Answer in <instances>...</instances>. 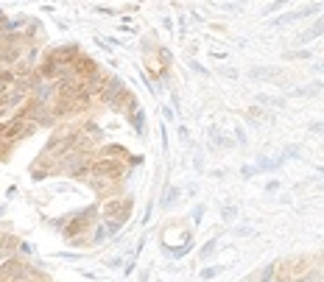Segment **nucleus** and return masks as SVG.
I'll use <instances>...</instances> for the list:
<instances>
[{
  "label": "nucleus",
  "mask_w": 324,
  "mask_h": 282,
  "mask_svg": "<svg viewBox=\"0 0 324 282\" xmlns=\"http://www.w3.org/2000/svg\"><path fill=\"white\" fill-rule=\"evenodd\" d=\"M34 274H37V271H31L22 260H17V257L0 260V282H20V279L34 276Z\"/></svg>",
  "instance_id": "2"
},
{
  "label": "nucleus",
  "mask_w": 324,
  "mask_h": 282,
  "mask_svg": "<svg viewBox=\"0 0 324 282\" xmlns=\"http://www.w3.org/2000/svg\"><path fill=\"white\" fill-rule=\"evenodd\" d=\"M285 6V0H277V3H271V6L266 9V14H271V12H279V9Z\"/></svg>",
  "instance_id": "19"
},
{
  "label": "nucleus",
  "mask_w": 324,
  "mask_h": 282,
  "mask_svg": "<svg viewBox=\"0 0 324 282\" xmlns=\"http://www.w3.org/2000/svg\"><path fill=\"white\" fill-rule=\"evenodd\" d=\"M50 56L59 64H73L81 53H78V45H61V48H56V51H50Z\"/></svg>",
  "instance_id": "8"
},
{
  "label": "nucleus",
  "mask_w": 324,
  "mask_h": 282,
  "mask_svg": "<svg viewBox=\"0 0 324 282\" xmlns=\"http://www.w3.org/2000/svg\"><path fill=\"white\" fill-rule=\"evenodd\" d=\"M221 215H223V221H235V215H238V213H235V207H226Z\"/></svg>",
  "instance_id": "18"
},
{
  "label": "nucleus",
  "mask_w": 324,
  "mask_h": 282,
  "mask_svg": "<svg viewBox=\"0 0 324 282\" xmlns=\"http://www.w3.org/2000/svg\"><path fill=\"white\" fill-rule=\"evenodd\" d=\"M223 76H226V79H235V76H238V70H235V67H223Z\"/></svg>",
  "instance_id": "21"
},
{
  "label": "nucleus",
  "mask_w": 324,
  "mask_h": 282,
  "mask_svg": "<svg viewBox=\"0 0 324 282\" xmlns=\"http://www.w3.org/2000/svg\"><path fill=\"white\" fill-rule=\"evenodd\" d=\"M310 131H316V134H324V123H310Z\"/></svg>",
  "instance_id": "20"
},
{
  "label": "nucleus",
  "mask_w": 324,
  "mask_h": 282,
  "mask_svg": "<svg viewBox=\"0 0 324 282\" xmlns=\"http://www.w3.org/2000/svg\"><path fill=\"white\" fill-rule=\"evenodd\" d=\"M95 209L98 207H87L84 213L73 215L67 224H61V235L67 237V240H73V237H81L84 232H92V218H95Z\"/></svg>",
  "instance_id": "1"
},
{
  "label": "nucleus",
  "mask_w": 324,
  "mask_h": 282,
  "mask_svg": "<svg viewBox=\"0 0 324 282\" xmlns=\"http://www.w3.org/2000/svg\"><path fill=\"white\" fill-rule=\"evenodd\" d=\"M246 282H257V276H249V279H246Z\"/></svg>",
  "instance_id": "24"
},
{
  "label": "nucleus",
  "mask_w": 324,
  "mask_h": 282,
  "mask_svg": "<svg viewBox=\"0 0 324 282\" xmlns=\"http://www.w3.org/2000/svg\"><path fill=\"white\" fill-rule=\"evenodd\" d=\"M221 271H223L221 265H210V268H201V274H199V276H201V279H212V276H218Z\"/></svg>",
  "instance_id": "16"
},
{
  "label": "nucleus",
  "mask_w": 324,
  "mask_h": 282,
  "mask_svg": "<svg viewBox=\"0 0 324 282\" xmlns=\"http://www.w3.org/2000/svg\"><path fill=\"white\" fill-rule=\"evenodd\" d=\"M176 196H179V190H176V187H171V190H168V196H165V201H162V207H171V204L176 201Z\"/></svg>",
  "instance_id": "17"
},
{
  "label": "nucleus",
  "mask_w": 324,
  "mask_h": 282,
  "mask_svg": "<svg viewBox=\"0 0 324 282\" xmlns=\"http://www.w3.org/2000/svg\"><path fill=\"white\" fill-rule=\"evenodd\" d=\"M316 92H321V84H318V81H313V84H307V87H299L294 95L296 98H305V95H316Z\"/></svg>",
  "instance_id": "11"
},
{
  "label": "nucleus",
  "mask_w": 324,
  "mask_h": 282,
  "mask_svg": "<svg viewBox=\"0 0 324 282\" xmlns=\"http://www.w3.org/2000/svg\"><path fill=\"white\" fill-rule=\"evenodd\" d=\"M215 246H218V237H212V240H207L204 246H201V257H212V252H215Z\"/></svg>",
  "instance_id": "15"
},
{
  "label": "nucleus",
  "mask_w": 324,
  "mask_h": 282,
  "mask_svg": "<svg viewBox=\"0 0 324 282\" xmlns=\"http://www.w3.org/2000/svg\"><path fill=\"white\" fill-rule=\"evenodd\" d=\"M285 59H288V62H294V59H299V62H307V59H313V53L302 48V51H288V53H285Z\"/></svg>",
  "instance_id": "13"
},
{
  "label": "nucleus",
  "mask_w": 324,
  "mask_h": 282,
  "mask_svg": "<svg viewBox=\"0 0 324 282\" xmlns=\"http://www.w3.org/2000/svg\"><path fill=\"white\" fill-rule=\"evenodd\" d=\"M324 34V14H321V17H318L316 20V23H313L310 25V28H307L305 31V34H302L299 37V40H296V42H299V45H307V42H313V40H318V37H321Z\"/></svg>",
  "instance_id": "9"
},
{
  "label": "nucleus",
  "mask_w": 324,
  "mask_h": 282,
  "mask_svg": "<svg viewBox=\"0 0 324 282\" xmlns=\"http://www.w3.org/2000/svg\"><path fill=\"white\" fill-rule=\"evenodd\" d=\"M59 73H61V64L56 62L50 53L42 59V64L37 67V79L39 81H59Z\"/></svg>",
  "instance_id": "4"
},
{
  "label": "nucleus",
  "mask_w": 324,
  "mask_h": 282,
  "mask_svg": "<svg viewBox=\"0 0 324 282\" xmlns=\"http://www.w3.org/2000/svg\"><path fill=\"white\" fill-rule=\"evenodd\" d=\"M318 173H321V176H324V165H318Z\"/></svg>",
  "instance_id": "23"
},
{
  "label": "nucleus",
  "mask_w": 324,
  "mask_h": 282,
  "mask_svg": "<svg viewBox=\"0 0 324 282\" xmlns=\"http://www.w3.org/2000/svg\"><path fill=\"white\" fill-rule=\"evenodd\" d=\"M132 126H134L137 131H143V129H145V115H143V109L132 112Z\"/></svg>",
  "instance_id": "14"
},
{
  "label": "nucleus",
  "mask_w": 324,
  "mask_h": 282,
  "mask_svg": "<svg viewBox=\"0 0 324 282\" xmlns=\"http://www.w3.org/2000/svg\"><path fill=\"white\" fill-rule=\"evenodd\" d=\"M277 187H279V182L274 179V182H268V185H266V190H268V193H277Z\"/></svg>",
  "instance_id": "22"
},
{
  "label": "nucleus",
  "mask_w": 324,
  "mask_h": 282,
  "mask_svg": "<svg viewBox=\"0 0 324 282\" xmlns=\"http://www.w3.org/2000/svg\"><path fill=\"white\" fill-rule=\"evenodd\" d=\"M112 109H117V112H126V115L137 112V98H134V92L123 90L120 95H117L115 101H112Z\"/></svg>",
  "instance_id": "7"
},
{
  "label": "nucleus",
  "mask_w": 324,
  "mask_h": 282,
  "mask_svg": "<svg viewBox=\"0 0 324 282\" xmlns=\"http://www.w3.org/2000/svg\"><path fill=\"white\" fill-rule=\"evenodd\" d=\"M249 76L251 79H271V76H277V70L274 67H251Z\"/></svg>",
  "instance_id": "12"
},
{
  "label": "nucleus",
  "mask_w": 324,
  "mask_h": 282,
  "mask_svg": "<svg viewBox=\"0 0 324 282\" xmlns=\"http://www.w3.org/2000/svg\"><path fill=\"white\" fill-rule=\"evenodd\" d=\"M123 90H126V87H123V81L117 79V76H109V79L104 81V87H101L98 98H101V101H104V103H109V107H112V101H115V98L120 95Z\"/></svg>",
  "instance_id": "5"
},
{
  "label": "nucleus",
  "mask_w": 324,
  "mask_h": 282,
  "mask_svg": "<svg viewBox=\"0 0 324 282\" xmlns=\"http://www.w3.org/2000/svg\"><path fill=\"white\" fill-rule=\"evenodd\" d=\"M123 170H126V162L123 159H117V157H98V159H92V173L95 176H106V179H120L123 176Z\"/></svg>",
  "instance_id": "3"
},
{
  "label": "nucleus",
  "mask_w": 324,
  "mask_h": 282,
  "mask_svg": "<svg viewBox=\"0 0 324 282\" xmlns=\"http://www.w3.org/2000/svg\"><path fill=\"white\" fill-rule=\"evenodd\" d=\"M299 20H302V9H299V12H288V14H282V17H277V20H274V28H285V25L299 23Z\"/></svg>",
  "instance_id": "10"
},
{
  "label": "nucleus",
  "mask_w": 324,
  "mask_h": 282,
  "mask_svg": "<svg viewBox=\"0 0 324 282\" xmlns=\"http://www.w3.org/2000/svg\"><path fill=\"white\" fill-rule=\"evenodd\" d=\"M98 73V64H95V59H87V56H78L76 62H73V76L81 81L92 79V76Z\"/></svg>",
  "instance_id": "6"
}]
</instances>
